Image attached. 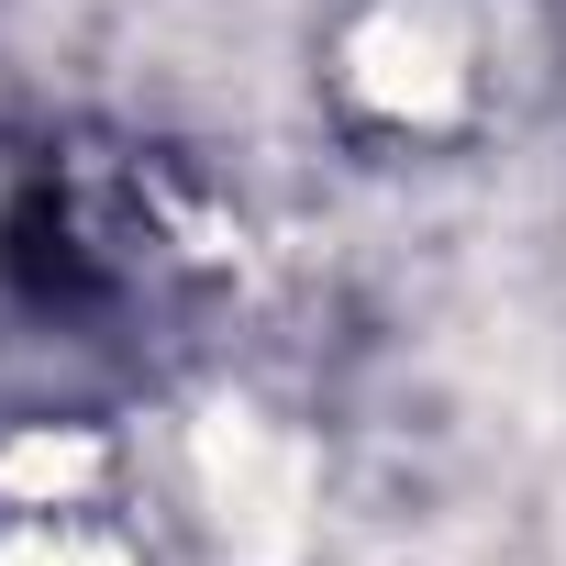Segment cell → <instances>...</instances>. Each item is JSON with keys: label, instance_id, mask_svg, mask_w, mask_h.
I'll return each instance as SVG.
<instances>
[{"label": "cell", "instance_id": "cell-1", "mask_svg": "<svg viewBox=\"0 0 566 566\" xmlns=\"http://www.w3.org/2000/svg\"><path fill=\"white\" fill-rule=\"evenodd\" d=\"M189 467H200V500H211V533L233 566H290L312 544V444L290 422L222 400V411H200Z\"/></svg>", "mask_w": 566, "mask_h": 566}, {"label": "cell", "instance_id": "cell-2", "mask_svg": "<svg viewBox=\"0 0 566 566\" xmlns=\"http://www.w3.org/2000/svg\"><path fill=\"white\" fill-rule=\"evenodd\" d=\"M345 78L389 123H444L467 101V34H455V12H433V0H378V12L345 34Z\"/></svg>", "mask_w": 566, "mask_h": 566}, {"label": "cell", "instance_id": "cell-3", "mask_svg": "<svg viewBox=\"0 0 566 566\" xmlns=\"http://www.w3.org/2000/svg\"><path fill=\"white\" fill-rule=\"evenodd\" d=\"M101 478V433H23V444H0V500H34V511H56V500H78Z\"/></svg>", "mask_w": 566, "mask_h": 566}, {"label": "cell", "instance_id": "cell-4", "mask_svg": "<svg viewBox=\"0 0 566 566\" xmlns=\"http://www.w3.org/2000/svg\"><path fill=\"white\" fill-rule=\"evenodd\" d=\"M0 566H123V555H112L101 533H67V522H56V533H12Z\"/></svg>", "mask_w": 566, "mask_h": 566}]
</instances>
